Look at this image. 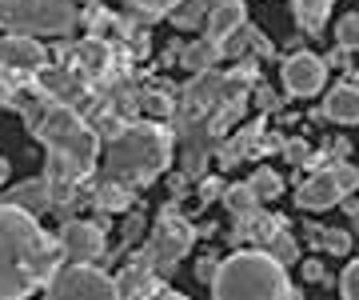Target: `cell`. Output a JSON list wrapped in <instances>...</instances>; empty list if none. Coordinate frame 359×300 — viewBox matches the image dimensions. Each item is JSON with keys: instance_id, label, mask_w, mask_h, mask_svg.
Listing matches in <instances>:
<instances>
[{"instance_id": "obj_18", "label": "cell", "mask_w": 359, "mask_h": 300, "mask_svg": "<svg viewBox=\"0 0 359 300\" xmlns=\"http://www.w3.org/2000/svg\"><path fill=\"white\" fill-rule=\"evenodd\" d=\"M96 200H100V209H128L132 204V188L128 184H116V181H100V196H96Z\"/></svg>"}, {"instance_id": "obj_23", "label": "cell", "mask_w": 359, "mask_h": 300, "mask_svg": "<svg viewBox=\"0 0 359 300\" xmlns=\"http://www.w3.org/2000/svg\"><path fill=\"white\" fill-rule=\"evenodd\" d=\"M320 248L323 252H332V256H344L347 248H351V236L344 228H323L320 233Z\"/></svg>"}, {"instance_id": "obj_5", "label": "cell", "mask_w": 359, "mask_h": 300, "mask_svg": "<svg viewBox=\"0 0 359 300\" xmlns=\"http://www.w3.org/2000/svg\"><path fill=\"white\" fill-rule=\"evenodd\" d=\"M0 28L25 37H68L76 28V0H0Z\"/></svg>"}, {"instance_id": "obj_3", "label": "cell", "mask_w": 359, "mask_h": 300, "mask_svg": "<svg viewBox=\"0 0 359 300\" xmlns=\"http://www.w3.org/2000/svg\"><path fill=\"white\" fill-rule=\"evenodd\" d=\"M208 292L212 300H295L287 264L264 248H236L231 256H224Z\"/></svg>"}, {"instance_id": "obj_4", "label": "cell", "mask_w": 359, "mask_h": 300, "mask_svg": "<svg viewBox=\"0 0 359 300\" xmlns=\"http://www.w3.org/2000/svg\"><path fill=\"white\" fill-rule=\"evenodd\" d=\"M172 157V136L160 124H128L124 132H116V141L108 144V157H104V181L128 184H152L160 172L168 169Z\"/></svg>"}, {"instance_id": "obj_31", "label": "cell", "mask_w": 359, "mask_h": 300, "mask_svg": "<svg viewBox=\"0 0 359 300\" xmlns=\"http://www.w3.org/2000/svg\"><path fill=\"white\" fill-rule=\"evenodd\" d=\"M323 60H327V68H347V48H339V44H335V53L332 56H323Z\"/></svg>"}, {"instance_id": "obj_11", "label": "cell", "mask_w": 359, "mask_h": 300, "mask_svg": "<svg viewBox=\"0 0 359 300\" xmlns=\"http://www.w3.org/2000/svg\"><path fill=\"white\" fill-rule=\"evenodd\" d=\"M344 200V188L335 184L332 169L327 172H316L311 181L299 184V193H295V204L299 209H308V212H323V209H332V204H339Z\"/></svg>"}, {"instance_id": "obj_10", "label": "cell", "mask_w": 359, "mask_h": 300, "mask_svg": "<svg viewBox=\"0 0 359 300\" xmlns=\"http://www.w3.org/2000/svg\"><path fill=\"white\" fill-rule=\"evenodd\" d=\"M44 65V44L25 32H8L0 37V68L4 72H36Z\"/></svg>"}, {"instance_id": "obj_1", "label": "cell", "mask_w": 359, "mask_h": 300, "mask_svg": "<svg viewBox=\"0 0 359 300\" xmlns=\"http://www.w3.org/2000/svg\"><path fill=\"white\" fill-rule=\"evenodd\" d=\"M65 261L60 240H52L13 200H0V300H28L48 285Z\"/></svg>"}, {"instance_id": "obj_12", "label": "cell", "mask_w": 359, "mask_h": 300, "mask_svg": "<svg viewBox=\"0 0 359 300\" xmlns=\"http://www.w3.org/2000/svg\"><path fill=\"white\" fill-rule=\"evenodd\" d=\"M244 20H248L244 0H216V4H212V13H208V40L224 44L231 32H240V28H244Z\"/></svg>"}, {"instance_id": "obj_15", "label": "cell", "mask_w": 359, "mask_h": 300, "mask_svg": "<svg viewBox=\"0 0 359 300\" xmlns=\"http://www.w3.org/2000/svg\"><path fill=\"white\" fill-rule=\"evenodd\" d=\"M292 13H295V25L308 37H320L323 25H327V13H332V0H292Z\"/></svg>"}, {"instance_id": "obj_20", "label": "cell", "mask_w": 359, "mask_h": 300, "mask_svg": "<svg viewBox=\"0 0 359 300\" xmlns=\"http://www.w3.org/2000/svg\"><path fill=\"white\" fill-rule=\"evenodd\" d=\"M264 252H271V256H276V261L280 264H292V261H299V244H295L292 236L283 233H276V236H268V240H264Z\"/></svg>"}, {"instance_id": "obj_16", "label": "cell", "mask_w": 359, "mask_h": 300, "mask_svg": "<svg viewBox=\"0 0 359 300\" xmlns=\"http://www.w3.org/2000/svg\"><path fill=\"white\" fill-rule=\"evenodd\" d=\"M216 60H224V48H219L216 40H208V37L196 40V44H188V48H180V65L188 68V72H208Z\"/></svg>"}, {"instance_id": "obj_8", "label": "cell", "mask_w": 359, "mask_h": 300, "mask_svg": "<svg viewBox=\"0 0 359 300\" xmlns=\"http://www.w3.org/2000/svg\"><path fill=\"white\" fill-rule=\"evenodd\" d=\"M60 252H65L68 264H96L104 256V228L92 221H68L65 228H60Z\"/></svg>"}, {"instance_id": "obj_27", "label": "cell", "mask_w": 359, "mask_h": 300, "mask_svg": "<svg viewBox=\"0 0 359 300\" xmlns=\"http://www.w3.org/2000/svg\"><path fill=\"white\" fill-rule=\"evenodd\" d=\"M216 273H219V256H212V252H208V256H200V261H196V280H200L204 288H212Z\"/></svg>"}, {"instance_id": "obj_22", "label": "cell", "mask_w": 359, "mask_h": 300, "mask_svg": "<svg viewBox=\"0 0 359 300\" xmlns=\"http://www.w3.org/2000/svg\"><path fill=\"white\" fill-rule=\"evenodd\" d=\"M335 44L347 48V53H359V13L339 16V25H335Z\"/></svg>"}, {"instance_id": "obj_17", "label": "cell", "mask_w": 359, "mask_h": 300, "mask_svg": "<svg viewBox=\"0 0 359 300\" xmlns=\"http://www.w3.org/2000/svg\"><path fill=\"white\" fill-rule=\"evenodd\" d=\"M148 288H156V280H152L148 268H140V264H132V268H124V273L116 276V292H120V300H136V296H144Z\"/></svg>"}, {"instance_id": "obj_13", "label": "cell", "mask_w": 359, "mask_h": 300, "mask_svg": "<svg viewBox=\"0 0 359 300\" xmlns=\"http://www.w3.org/2000/svg\"><path fill=\"white\" fill-rule=\"evenodd\" d=\"M323 117L335 124H359V89L355 84H332L323 96Z\"/></svg>"}, {"instance_id": "obj_6", "label": "cell", "mask_w": 359, "mask_h": 300, "mask_svg": "<svg viewBox=\"0 0 359 300\" xmlns=\"http://www.w3.org/2000/svg\"><path fill=\"white\" fill-rule=\"evenodd\" d=\"M44 300H120L116 280L96 264H60L44 285Z\"/></svg>"}, {"instance_id": "obj_25", "label": "cell", "mask_w": 359, "mask_h": 300, "mask_svg": "<svg viewBox=\"0 0 359 300\" xmlns=\"http://www.w3.org/2000/svg\"><path fill=\"white\" fill-rule=\"evenodd\" d=\"M128 4L136 8V13H144L148 20H152V16H164V13H172V8H176L180 0H128Z\"/></svg>"}, {"instance_id": "obj_9", "label": "cell", "mask_w": 359, "mask_h": 300, "mask_svg": "<svg viewBox=\"0 0 359 300\" xmlns=\"http://www.w3.org/2000/svg\"><path fill=\"white\" fill-rule=\"evenodd\" d=\"M283 89L292 96H316L327 84V60L316 53H292L283 60Z\"/></svg>"}, {"instance_id": "obj_29", "label": "cell", "mask_w": 359, "mask_h": 300, "mask_svg": "<svg viewBox=\"0 0 359 300\" xmlns=\"http://www.w3.org/2000/svg\"><path fill=\"white\" fill-rule=\"evenodd\" d=\"M136 300H188V296H180L176 288L156 285V288H148V292H144V296H136Z\"/></svg>"}, {"instance_id": "obj_28", "label": "cell", "mask_w": 359, "mask_h": 300, "mask_svg": "<svg viewBox=\"0 0 359 300\" xmlns=\"http://www.w3.org/2000/svg\"><path fill=\"white\" fill-rule=\"evenodd\" d=\"M216 196H224V181H219V176H212V181L200 184V204H212Z\"/></svg>"}, {"instance_id": "obj_19", "label": "cell", "mask_w": 359, "mask_h": 300, "mask_svg": "<svg viewBox=\"0 0 359 300\" xmlns=\"http://www.w3.org/2000/svg\"><path fill=\"white\" fill-rule=\"evenodd\" d=\"M248 184H252V193H256V200H276V196L283 193V181H280V176H276L271 169H256Z\"/></svg>"}, {"instance_id": "obj_32", "label": "cell", "mask_w": 359, "mask_h": 300, "mask_svg": "<svg viewBox=\"0 0 359 300\" xmlns=\"http://www.w3.org/2000/svg\"><path fill=\"white\" fill-rule=\"evenodd\" d=\"M308 276H311V280H320V276H323V268H320L316 261H308Z\"/></svg>"}, {"instance_id": "obj_7", "label": "cell", "mask_w": 359, "mask_h": 300, "mask_svg": "<svg viewBox=\"0 0 359 300\" xmlns=\"http://www.w3.org/2000/svg\"><path fill=\"white\" fill-rule=\"evenodd\" d=\"M196 240V228L184 216H176V209H164L160 212V224H156L152 233V248L144 252L148 256V264H160V273H172L180 264V256H188V248H192Z\"/></svg>"}, {"instance_id": "obj_33", "label": "cell", "mask_w": 359, "mask_h": 300, "mask_svg": "<svg viewBox=\"0 0 359 300\" xmlns=\"http://www.w3.org/2000/svg\"><path fill=\"white\" fill-rule=\"evenodd\" d=\"M4 181H8V160L0 157V184H4Z\"/></svg>"}, {"instance_id": "obj_26", "label": "cell", "mask_w": 359, "mask_h": 300, "mask_svg": "<svg viewBox=\"0 0 359 300\" xmlns=\"http://www.w3.org/2000/svg\"><path fill=\"white\" fill-rule=\"evenodd\" d=\"M339 292H344V300H359V261H351L344 268V276H339Z\"/></svg>"}, {"instance_id": "obj_14", "label": "cell", "mask_w": 359, "mask_h": 300, "mask_svg": "<svg viewBox=\"0 0 359 300\" xmlns=\"http://www.w3.org/2000/svg\"><path fill=\"white\" fill-rule=\"evenodd\" d=\"M8 200L13 204H20L25 212H32V216H40V212H48L52 204H56V193H52L48 176H36V181H20L8 193Z\"/></svg>"}, {"instance_id": "obj_21", "label": "cell", "mask_w": 359, "mask_h": 300, "mask_svg": "<svg viewBox=\"0 0 359 300\" xmlns=\"http://www.w3.org/2000/svg\"><path fill=\"white\" fill-rule=\"evenodd\" d=\"M224 200H228V209L236 212V216H244V212H256V193H252V184H231V188H224Z\"/></svg>"}, {"instance_id": "obj_30", "label": "cell", "mask_w": 359, "mask_h": 300, "mask_svg": "<svg viewBox=\"0 0 359 300\" xmlns=\"http://www.w3.org/2000/svg\"><path fill=\"white\" fill-rule=\"evenodd\" d=\"M287 160H292V164H304V160H308V144L292 141V144H287Z\"/></svg>"}, {"instance_id": "obj_24", "label": "cell", "mask_w": 359, "mask_h": 300, "mask_svg": "<svg viewBox=\"0 0 359 300\" xmlns=\"http://www.w3.org/2000/svg\"><path fill=\"white\" fill-rule=\"evenodd\" d=\"M332 176H335V184L344 188V196H347V193H355V188H359V169H355V164H347V160L332 164Z\"/></svg>"}, {"instance_id": "obj_2", "label": "cell", "mask_w": 359, "mask_h": 300, "mask_svg": "<svg viewBox=\"0 0 359 300\" xmlns=\"http://www.w3.org/2000/svg\"><path fill=\"white\" fill-rule=\"evenodd\" d=\"M32 136L44 144V176H48L52 193L60 200V188H72L96 169V152L100 141L84 117L68 105H48L44 112H32Z\"/></svg>"}]
</instances>
